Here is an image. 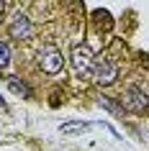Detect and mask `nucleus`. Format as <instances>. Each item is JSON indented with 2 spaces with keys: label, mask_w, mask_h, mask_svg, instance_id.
Here are the masks:
<instances>
[{
  "label": "nucleus",
  "mask_w": 149,
  "mask_h": 151,
  "mask_svg": "<svg viewBox=\"0 0 149 151\" xmlns=\"http://www.w3.org/2000/svg\"><path fill=\"white\" fill-rule=\"evenodd\" d=\"M39 67L47 74H57V72H62L64 67V59H62V51L57 46H44L39 51Z\"/></svg>",
  "instance_id": "f257e3e1"
},
{
  "label": "nucleus",
  "mask_w": 149,
  "mask_h": 151,
  "mask_svg": "<svg viewBox=\"0 0 149 151\" xmlns=\"http://www.w3.org/2000/svg\"><path fill=\"white\" fill-rule=\"evenodd\" d=\"M93 77L98 85H103V87H108V85H113L118 77V67L110 59H105V56H100V59H95V67H93Z\"/></svg>",
  "instance_id": "f03ea898"
},
{
  "label": "nucleus",
  "mask_w": 149,
  "mask_h": 151,
  "mask_svg": "<svg viewBox=\"0 0 149 151\" xmlns=\"http://www.w3.org/2000/svg\"><path fill=\"white\" fill-rule=\"evenodd\" d=\"M72 67H75V74H77V77L93 74V67H95L93 51H90L87 46H77L75 51H72Z\"/></svg>",
  "instance_id": "7ed1b4c3"
},
{
  "label": "nucleus",
  "mask_w": 149,
  "mask_h": 151,
  "mask_svg": "<svg viewBox=\"0 0 149 151\" xmlns=\"http://www.w3.org/2000/svg\"><path fill=\"white\" fill-rule=\"evenodd\" d=\"M124 105L129 108V110L134 113H141L149 108V95L144 92V87H139V85H129L124 92Z\"/></svg>",
  "instance_id": "20e7f679"
},
{
  "label": "nucleus",
  "mask_w": 149,
  "mask_h": 151,
  "mask_svg": "<svg viewBox=\"0 0 149 151\" xmlns=\"http://www.w3.org/2000/svg\"><path fill=\"white\" fill-rule=\"evenodd\" d=\"M10 36H16V39H28L31 36V21H28L26 13H16L13 23H10Z\"/></svg>",
  "instance_id": "39448f33"
},
{
  "label": "nucleus",
  "mask_w": 149,
  "mask_h": 151,
  "mask_svg": "<svg viewBox=\"0 0 149 151\" xmlns=\"http://www.w3.org/2000/svg\"><path fill=\"white\" fill-rule=\"evenodd\" d=\"M8 87L13 90L16 95H26V97L31 95V90L26 87V85H23V82H21V80H18V77H8Z\"/></svg>",
  "instance_id": "423d86ee"
},
{
  "label": "nucleus",
  "mask_w": 149,
  "mask_h": 151,
  "mask_svg": "<svg viewBox=\"0 0 149 151\" xmlns=\"http://www.w3.org/2000/svg\"><path fill=\"white\" fill-rule=\"evenodd\" d=\"M10 64V46L5 41H0V69H5Z\"/></svg>",
  "instance_id": "0eeeda50"
},
{
  "label": "nucleus",
  "mask_w": 149,
  "mask_h": 151,
  "mask_svg": "<svg viewBox=\"0 0 149 151\" xmlns=\"http://www.w3.org/2000/svg\"><path fill=\"white\" fill-rule=\"evenodd\" d=\"M100 105L105 108V110H110L113 115H121V110H124V108H121V105H116L110 97H100Z\"/></svg>",
  "instance_id": "6e6552de"
},
{
  "label": "nucleus",
  "mask_w": 149,
  "mask_h": 151,
  "mask_svg": "<svg viewBox=\"0 0 149 151\" xmlns=\"http://www.w3.org/2000/svg\"><path fill=\"white\" fill-rule=\"evenodd\" d=\"M80 128H87V123H64L62 131H80Z\"/></svg>",
  "instance_id": "1a4fd4ad"
},
{
  "label": "nucleus",
  "mask_w": 149,
  "mask_h": 151,
  "mask_svg": "<svg viewBox=\"0 0 149 151\" xmlns=\"http://www.w3.org/2000/svg\"><path fill=\"white\" fill-rule=\"evenodd\" d=\"M3 16H5V3L0 0V21H3Z\"/></svg>",
  "instance_id": "9d476101"
},
{
  "label": "nucleus",
  "mask_w": 149,
  "mask_h": 151,
  "mask_svg": "<svg viewBox=\"0 0 149 151\" xmlns=\"http://www.w3.org/2000/svg\"><path fill=\"white\" fill-rule=\"evenodd\" d=\"M0 108H3V110H5V103H3V100H0Z\"/></svg>",
  "instance_id": "9b49d317"
}]
</instances>
